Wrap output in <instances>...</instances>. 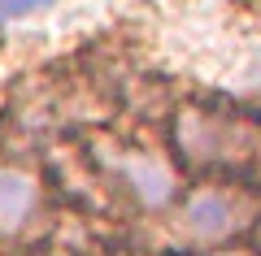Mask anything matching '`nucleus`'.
Returning <instances> with one entry per match:
<instances>
[{
    "label": "nucleus",
    "mask_w": 261,
    "mask_h": 256,
    "mask_svg": "<svg viewBox=\"0 0 261 256\" xmlns=\"http://www.w3.org/2000/svg\"><path fill=\"white\" fill-rule=\"evenodd\" d=\"M96 161L126 187V195L140 209H166L178 195V169L157 152V148H140V144H122V148H100Z\"/></svg>",
    "instance_id": "obj_2"
},
{
    "label": "nucleus",
    "mask_w": 261,
    "mask_h": 256,
    "mask_svg": "<svg viewBox=\"0 0 261 256\" xmlns=\"http://www.w3.org/2000/svg\"><path fill=\"white\" fill-rule=\"evenodd\" d=\"M218 256H248V252H218Z\"/></svg>",
    "instance_id": "obj_6"
},
{
    "label": "nucleus",
    "mask_w": 261,
    "mask_h": 256,
    "mask_svg": "<svg viewBox=\"0 0 261 256\" xmlns=\"http://www.w3.org/2000/svg\"><path fill=\"white\" fill-rule=\"evenodd\" d=\"M44 178L35 169L18 161H0V239L13 243V239L31 235L35 221L44 217Z\"/></svg>",
    "instance_id": "obj_3"
},
{
    "label": "nucleus",
    "mask_w": 261,
    "mask_h": 256,
    "mask_svg": "<svg viewBox=\"0 0 261 256\" xmlns=\"http://www.w3.org/2000/svg\"><path fill=\"white\" fill-rule=\"evenodd\" d=\"M235 226H240V195L231 187L209 183V187H196L183 200V230L200 243H218Z\"/></svg>",
    "instance_id": "obj_4"
},
{
    "label": "nucleus",
    "mask_w": 261,
    "mask_h": 256,
    "mask_svg": "<svg viewBox=\"0 0 261 256\" xmlns=\"http://www.w3.org/2000/svg\"><path fill=\"white\" fill-rule=\"evenodd\" d=\"M170 144H174L178 161L192 169L261 178V118L248 109L187 100L174 109Z\"/></svg>",
    "instance_id": "obj_1"
},
{
    "label": "nucleus",
    "mask_w": 261,
    "mask_h": 256,
    "mask_svg": "<svg viewBox=\"0 0 261 256\" xmlns=\"http://www.w3.org/2000/svg\"><path fill=\"white\" fill-rule=\"evenodd\" d=\"M53 0H0V22H9V18H27V13H39L48 9Z\"/></svg>",
    "instance_id": "obj_5"
}]
</instances>
